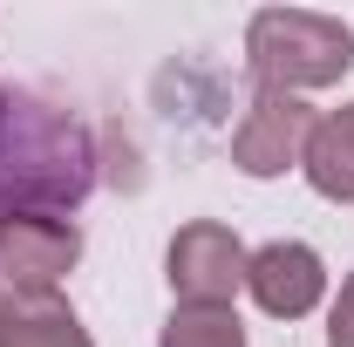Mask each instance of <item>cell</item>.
Masks as SVG:
<instances>
[{
	"label": "cell",
	"instance_id": "cell-4",
	"mask_svg": "<svg viewBox=\"0 0 354 347\" xmlns=\"http://www.w3.org/2000/svg\"><path fill=\"white\" fill-rule=\"evenodd\" d=\"M245 245L212 225V218H198V225H184L171 238V252H164V279H171L177 306H232V293L245 286Z\"/></svg>",
	"mask_w": 354,
	"mask_h": 347
},
{
	"label": "cell",
	"instance_id": "cell-2",
	"mask_svg": "<svg viewBox=\"0 0 354 347\" xmlns=\"http://www.w3.org/2000/svg\"><path fill=\"white\" fill-rule=\"evenodd\" d=\"M245 62L259 88H327L354 68V35L341 14H313V7H266L245 28Z\"/></svg>",
	"mask_w": 354,
	"mask_h": 347
},
{
	"label": "cell",
	"instance_id": "cell-6",
	"mask_svg": "<svg viewBox=\"0 0 354 347\" xmlns=\"http://www.w3.org/2000/svg\"><path fill=\"white\" fill-rule=\"evenodd\" d=\"M245 286H252V300H259L272 320H300V313H313L320 293H327V265H320V252L300 245V238H272V245H259V252L245 259Z\"/></svg>",
	"mask_w": 354,
	"mask_h": 347
},
{
	"label": "cell",
	"instance_id": "cell-1",
	"mask_svg": "<svg viewBox=\"0 0 354 347\" xmlns=\"http://www.w3.org/2000/svg\"><path fill=\"white\" fill-rule=\"evenodd\" d=\"M95 184L88 136L68 109L0 82V218L75 212Z\"/></svg>",
	"mask_w": 354,
	"mask_h": 347
},
{
	"label": "cell",
	"instance_id": "cell-5",
	"mask_svg": "<svg viewBox=\"0 0 354 347\" xmlns=\"http://www.w3.org/2000/svg\"><path fill=\"white\" fill-rule=\"evenodd\" d=\"M307 136H313V109L286 88H259L232 130V164L245 177H279L286 164L307 157Z\"/></svg>",
	"mask_w": 354,
	"mask_h": 347
},
{
	"label": "cell",
	"instance_id": "cell-8",
	"mask_svg": "<svg viewBox=\"0 0 354 347\" xmlns=\"http://www.w3.org/2000/svg\"><path fill=\"white\" fill-rule=\"evenodd\" d=\"M307 184L334 205H354V102L348 109H327L313 116V136H307Z\"/></svg>",
	"mask_w": 354,
	"mask_h": 347
},
{
	"label": "cell",
	"instance_id": "cell-7",
	"mask_svg": "<svg viewBox=\"0 0 354 347\" xmlns=\"http://www.w3.org/2000/svg\"><path fill=\"white\" fill-rule=\"evenodd\" d=\"M0 347H95L62 293H0Z\"/></svg>",
	"mask_w": 354,
	"mask_h": 347
},
{
	"label": "cell",
	"instance_id": "cell-9",
	"mask_svg": "<svg viewBox=\"0 0 354 347\" xmlns=\"http://www.w3.org/2000/svg\"><path fill=\"white\" fill-rule=\"evenodd\" d=\"M157 347H245V327L232 306H177L157 334Z\"/></svg>",
	"mask_w": 354,
	"mask_h": 347
},
{
	"label": "cell",
	"instance_id": "cell-10",
	"mask_svg": "<svg viewBox=\"0 0 354 347\" xmlns=\"http://www.w3.org/2000/svg\"><path fill=\"white\" fill-rule=\"evenodd\" d=\"M327 347H354V279L341 286V300L327 313Z\"/></svg>",
	"mask_w": 354,
	"mask_h": 347
},
{
	"label": "cell",
	"instance_id": "cell-3",
	"mask_svg": "<svg viewBox=\"0 0 354 347\" xmlns=\"http://www.w3.org/2000/svg\"><path fill=\"white\" fill-rule=\"evenodd\" d=\"M82 259V232L62 212H14L0 218V286L7 293H55L62 272Z\"/></svg>",
	"mask_w": 354,
	"mask_h": 347
}]
</instances>
